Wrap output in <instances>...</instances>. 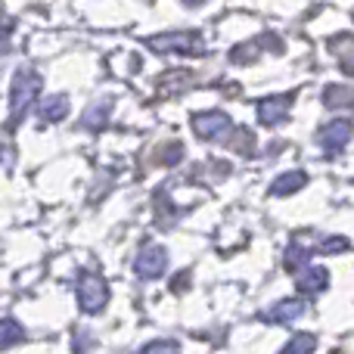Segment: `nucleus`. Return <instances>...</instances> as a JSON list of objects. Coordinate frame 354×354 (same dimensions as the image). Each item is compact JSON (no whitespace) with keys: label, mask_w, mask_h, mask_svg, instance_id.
Instances as JSON below:
<instances>
[{"label":"nucleus","mask_w":354,"mask_h":354,"mask_svg":"<svg viewBox=\"0 0 354 354\" xmlns=\"http://www.w3.org/2000/svg\"><path fill=\"white\" fill-rule=\"evenodd\" d=\"M301 314H308V301L305 299H286V301L270 308L268 320H274V324H292V320H299Z\"/></svg>","instance_id":"nucleus-8"},{"label":"nucleus","mask_w":354,"mask_h":354,"mask_svg":"<svg viewBox=\"0 0 354 354\" xmlns=\"http://www.w3.org/2000/svg\"><path fill=\"white\" fill-rule=\"evenodd\" d=\"M68 115V97H47L41 106V118L44 122H62V118Z\"/></svg>","instance_id":"nucleus-12"},{"label":"nucleus","mask_w":354,"mask_h":354,"mask_svg":"<svg viewBox=\"0 0 354 354\" xmlns=\"http://www.w3.org/2000/svg\"><path fill=\"white\" fill-rule=\"evenodd\" d=\"M37 91H41V75L31 72V68H19L16 81H12V91H10V112H12L10 128H16V122L28 112V106L35 103Z\"/></svg>","instance_id":"nucleus-1"},{"label":"nucleus","mask_w":354,"mask_h":354,"mask_svg":"<svg viewBox=\"0 0 354 354\" xmlns=\"http://www.w3.org/2000/svg\"><path fill=\"white\" fill-rule=\"evenodd\" d=\"M289 106H292V97H268L258 103V122L268 124V128H274V124L286 122L289 118Z\"/></svg>","instance_id":"nucleus-7"},{"label":"nucleus","mask_w":354,"mask_h":354,"mask_svg":"<svg viewBox=\"0 0 354 354\" xmlns=\"http://www.w3.org/2000/svg\"><path fill=\"white\" fill-rule=\"evenodd\" d=\"M22 339H25V330L19 326V320H10V317L0 320V348H12Z\"/></svg>","instance_id":"nucleus-13"},{"label":"nucleus","mask_w":354,"mask_h":354,"mask_svg":"<svg viewBox=\"0 0 354 354\" xmlns=\"http://www.w3.org/2000/svg\"><path fill=\"white\" fill-rule=\"evenodd\" d=\"M75 339H78V342H75V351H78V354H91L93 351V342H91V333H78V336H75Z\"/></svg>","instance_id":"nucleus-18"},{"label":"nucleus","mask_w":354,"mask_h":354,"mask_svg":"<svg viewBox=\"0 0 354 354\" xmlns=\"http://www.w3.org/2000/svg\"><path fill=\"white\" fill-rule=\"evenodd\" d=\"M109 112H112V103H97V106H91L87 109V115L81 118V128H87V131H100V128H106L109 124Z\"/></svg>","instance_id":"nucleus-11"},{"label":"nucleus","mask_w":354,"mask_h":354,"mask_svg":"<svg viewBox=\"0 0 354 354\" xmlns=\"http://www.w3.org/2000/svg\"><path fill=\"white\" fill-rule=\"evenodd\" d=\"M183 3H187V6H199L202 0H183Z\"/></svg>","instance_id":"nucleus-20"},{"label":"nucleus","mask_w":354,"mask_h":354,"mask_svg":"<svg viewBox=\"0 0 354 354\" xmlns=\"http://www.w3.org/2000/svg\"><path fill=\"white\" fill-rule=\"evenodd\" d=\"M348 140H351L348 118H336V122H330L326 128H320V134H317V143L326 149V153H342V149L348 147Z\"/></svg>","instance_id":"nucleus-6"},{"label":"nucleus","mask_w":354,"mask_h":354,"mask_svg":"<svg viewBox=\"0 0 354 354\" xmlns=\"http://www.w3.org/2000/svg\"><path fill=\"white\" fill-rule=\"evenodd\" d=\"M314 348H317V339L311 333H299V336L289 339V345L280 354H314Z\"/></svg>","instance_id":"nucleus-14"},{"label":"nucleus","mask_w":354,"mask_h":354,"mask_svg":"<svg viewBox=\"0 0 354 354\" xmlns=\"http://www.w3.org/2000/svg\"><path fill=\"white\" fill-rule=\"evenodd\" d=\"M308 258H311V252L301 249L299 243L289 245V252H286V270H292V274H295L299 268H305V264H308Z\"/></svg>","instance_id":"nucleus-16"},{"label":"nucleus","mask_w":354,"mask_h":354,"mask_svg":"<svg viewBox=\"0 0 354 354\" xmlns=\"http://www.w3.org/2000/svg\"><path fill=\"white\" fill-rule=\"evenodd\" d=\"M140 354H180V345L171 339H159V342H149Z\"/></svg>","instance_id":"nucleus-17"},{"label":"nucleus","mask_w":354,"mask_h":354,"mask_svg":"<svg viewBox=\"0 0 354 354\" xmlns=\"http://www.w3.org/2000/svg\"><path fill=\"white\" fill-rule=\"evenodd\" d=\"M109 301V286H106L103 277L97 274H84L78 280V305L84 314H100Z\"/></svg>","instance_id":"nucleus-2"},{"label":"nucleus","mask_w":354,"mask_h":354,"mask_svg":"<svg viewBox=\"0 0 354 354\" xmlns=\"http://www.w3.org/2000/svg\"><path fill=\"white\" fill-rule=\"evenodd\" d=\"M324 103L330 106V109H348V106H351V91L345 84L342 87H326Z\"/></svg>","instance_id":"nucleus-15"},{"label":"nucleus","mask_w":354,"mask_h":354,"mask_svg":"<svg viewBox=\"0 0 354 354\" xmlns=\"http://www.w3.org/2000/svg\"><path fill=\"white\" fill-rule=\"evenodd\" d=\"M308 187V174L305 171H289L283 177H277L274 183H270V196H292L299 193V189Z\"/></svg>","instance_id":"nucleus-10"},{"label":"nucleus","mask_w":354,"mask_h":354,"mask_svg":"<svg viewBox=\"0 0 354 354\" xmlns=\"http://www.w3.org/2000/svg\"><path fill=\"white\" fill-rule=\"evenodd\" d=\"M149 47L159 53H199V35L193 31H177V35H162V37H149Z\"/></svg>","instance_id":"nucleus-5"},{"label":"nucleus","mask_w":354,"mask_h":354,"mask_svg":"<svg viewBox=\"0 0 354 354\" xmlns=\"http://www.w3.org/2000/svg\"><path fill=\"white\" fill-rule=\"evenodd\" d=\"M326 286H330V270L320 264H305V274L299 277L301 292H324Z\"/></svg>","instance_id":"nucleus-9"},{"label":"nucleus","mask_w":354,"mask_h":354,"mask_svg":"<svg viewBox=\"0 0 354 354\" xmlns=\"http://www.w3.org/2000/svg\"><path fill=\"white\" fill-rule=\"evenodd\" d=\"M6 50H10V35H6V31H0V56H3Z\"/></svg>","instance_id":"nucleus-19"},{"label":"nucleus","mask_w":354,"mask_h":354,"mask_svg":"<svg viewBox=\"0 0 354 354\" xmlns=\"http://www.w3.org/2000/svg\"><path fill=\"white\" fill-rule=\"evenodd\" d=\"M193 131L202 137V140H218V137L230 134L233 131V122L227 112H196L193 115Z\"/></svg>","instance_id":"nucleus-4"},{"label":"nucleus","mask_w":354,"mask_h":354,"mask_svg":"<svg viewBox=\"0 0 354 354\" xmlns=\"http://www.w3.org/2000/svg\"><path fill=\"white\" fill-rule=\"evenodd\" d=\"M165 270H168V252L156 243L143 245L137 261H134V274L140 277V280H159Z\"/></svg>","instance_id":"nucleus-3"}]
</instances>
